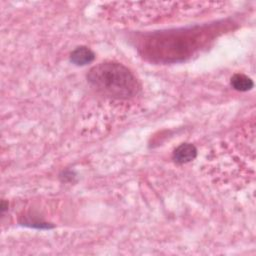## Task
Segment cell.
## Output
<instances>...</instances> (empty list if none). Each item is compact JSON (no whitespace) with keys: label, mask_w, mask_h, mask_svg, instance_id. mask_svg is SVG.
<instances>
[{"label":"cell","mask_w":256,"mask_h":256,"mask_svg":"<svg viewBox=\"0 0 256 256\" xmlns=\"http://www.w3.org/2000/svg\"><path fill=\"white\" fill-rule=\"evenodd\" d=\"M197 156V149L194 145L189 143L181 144L176 148L173 154L175 162L179 164H185L193 161Z\"/></svg>","instance_id":"7a4b0ae2"},{"label":"cell","mask_w":256,"mask_h":256,"mask_svg":"<svg viewBox=\"0 0 256 256\" xmlns=\"http://www.w3.org/2000/svg\"><path fill=\"white\" fill-rule=\"evenodd\" d=\"M95 58L94 53L87 47H78L71 53V62L78 66H84L91 63Z\"/></svg>","instance_id":"3957f363"},{"label":"cell","mask_w":256,"mask_h":256,"mask_svg":"<svg viewBox=\"0 0 256 256\" xmlns=\"http://www.w3.org/2000/svg\"><path fill=\"white\" fill-rule=\"evenodd\" d=\"M87 79L100 93L116 99L136 96L140 90L136 77L119 63H101L90 70Z\"/></svg>","instance_id":"6da1fadb"},{"label":"cell","mask_w":256,"mask_h":256,"mask_svg":"<svg viewBox=\"0 0 256 256\" xmlns=\"http://www.w3.org/2000/svg\"><path fill=\"white\" fill-rule=\"evenodd\" d=\"M231 85L235 90L246 92L253 88L254 83L248 76L244 74H235L231 78Z\"/></svg>","instance_id":"277c9868"}]
</instances>
